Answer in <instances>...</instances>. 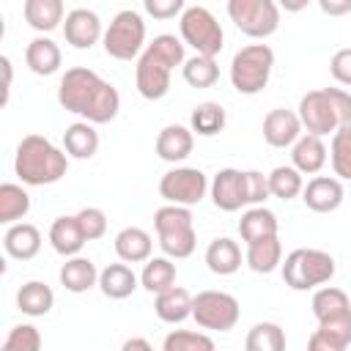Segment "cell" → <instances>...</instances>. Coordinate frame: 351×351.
I'll return each mask as SVG.
<instances>
[{"instance_id":"603a6c76","label":"cell","mask_w":351,"mask_h":351,"mask_svg":"<svg viewBox=\"0 0 351 351\" xmlns=\"http://www.w3.org/2000/svg\"><path fill=\"white\" fill-rule=\"evenodd\" d=\"M151 250H154V241L151 236L143 230V228H123L118 236H115V252L123 263H143V261H151Z\"/></svg>"},{"instance_id":"f1b7e54d","label":"cell","mask_w":351,"mask_h":351,"mask_svg":"<svg viewBox=\"0 0 351 351\" xmlns=\"http://www.w3.org/2000/svg\"><path fill=\"white\" fill-rule=\"evenodd\" d=\"M239 233L247 244L258 241V239H269V236H277V217L274 211L263 208V206H255L250 211L241 214L239 219Z\"/></svg>"},{"instance_id":"ee69618b","label":"cell","mask_w":351,"mask_h":351,"mask_svg":"<svg viewBox=\"0 0 351 351\" xmlns=\"http://www.w3.org/2000/svg\"><path fill=\"white\" fill-rule=\"evenodd\" d=\"M326 96L337 112V121H340V129L351 126V93L343 90V88H326Z\"/></svg>"},{"instance_id":"bcb514c9","label":"cell","mask_w":351,"mask_h":351,"mask_svg":"<svg viewBox=\"0 0 351 351\" xmlns=\"http://www.w3.org/2000/svg\"><path fill=\"white\" fill-rule=\"evenodd\" d=\"M143 8L154 19H173L176 14H184L186 5H184V0H145Z\"/></svg>"},{"instance_id":"30bf717a","label":"cell","mask_w":351,"mask_h":351,"mask_svg":"<svg viewBox=\"0 0 351 351\" xmlns=\"http://www.w3.org/2000/svg\"><path fill=\"white\" fill-rule=\"evenodd\" d=\"M239 299L225 291H200L192 302V318L211 332H230L239 321Z\"/></svg>"},{"instance_id":"ac0fdd59","label":"cell","mask_w":351,"mask_h":351,"mask_svg":"<svg viewBox=\"0 0 351 351\" xmlns=\"http://www.w3.org/2000/svg\"><path fill=\"white\" fill-rule=\"evenodd\" d=\"M192 145H195V137H192V129L181 126V123H170L159 132L156 137V154L159 159L165 162H184L189 154H192Z\"/></svg>"},{"instance_id":"ab89813d","label":"cell","mask_w":351,"mask_h":351,"mask_svg":"<svg viewBox=\"0 0 351 351\" xmlns=\"http://www.w3.org/2000/svg\"><path fill=\"white\" fill-rule=\"evenodd\" d=\"M162 351H217L214 340L203 332H189V329H173L165 337Z\"/></svg>"},{"instance_id":"cb8c5ba5","label":"cell","mask_w":351,"mask_h":351,"mask_svg":"<svg viewBox=\"0 0 351 351\" xmlns=\"http://www.w3.org/2000/svg\"><path fill=\"white\" fill-rule=\"evenodd\" d=\"M206 266L214 274H219V277H228V274L239 271V266H241V250H239V244L233 239H228V236L214 239L206 247Z\"/></svg>"},{"instance_id":"4dcf8cb0","label":"cell","mask_w":351,"mask_h":351,"mask_svg":"<svg viewBox=\"0 0 351 351\" xmlns=\"http://www.w3.org/2000/svg\"><path fill=\"white\" fill-rule=\"evenodd\" d=\"M282 261V244L277 236L269 239H258L252 244H247V266L258 274H269L280 266Z\"/></svg>"},{"instance_id":"8fae6325","label":"cell","mask_w":351,"mask_h":351,"mask_svg":"<svg viewBox=\"0 0 351 351\" xmlns=\"http://www.w3.org/2000/svg\"><path fill=\"white\" fill-rule=\"evenodd\" d=\"M208 189V178L203 170L197 167H173L159 178V195L170 203V206H195L203 200Z\"/></svg>"},{"instance_id":"277c9868","label":"cell","mask_w":351,"mask_h":351,"mask_svg":"<svg viewBox=\"0 0 351 351\" xmlns=\"http://www.w3.org/2000/svg\"><path fill=\"white\" fill-rule=\"evenodd\" d=\"M154 228L159 247L167 258H189L197 247V233L192 225V211L184 206H162L154 211Z\"/></svg>"},{"instance_id":"c3c4849f","label":"cell","mask_w":351,"mask_h":351,"mask_svg":"<svg viewBox=\"0 0 351 351\" xmlns=\"http://www.w3.org/2000/svg\"><path fill=\"white\" fill-rule=\"evenodd\" d=\"M346 348H348L346 343H340L337 337H332L324 329H315L307 340V351H346Z\"/></svg>"},{"instance_id":"7402d4cb","label":"cell","mask_w":351,"mask_h":351,"mask_svg":"<svg viewBox=\"0 0 351 351\" xmlns=\"http://www.w3.org/2000/svg\"><path fill=\"white\" fill-rule=\"evenodd\" d=\"M192 302H195V296H189L186 288L173 285V288L156 293L154 310H156V315H159L165 324H181L184 318L192 315Z\"/></svg>"},{"instance_id":"3957f363","label":"cell","mask_w":351,"mask_h":351,"mask_svg":"<svg viewBox=\"0 0 351 351\" xmlns=\"http://www.w3.org/2000/svg\"><path fill=\"white\" fill-rule=\"evenodd\" d=\"M14 170L19 176V181L27 184V186H47V184H55V181H60L66 176L69 159L47 137L27 134L16 145Z\"/></svg>"},{"instance_id":"d6986e66","label":"cell","mask_w":351,"mask_h":351,"mask_svg":"<svg viewBox=\"0 0 351 351\" xmlns=\"http://www.w3.org/2000/svg\"><path fill=\"white\" fill-rule=\"evenodd\" d=\"M49 241H52V250L63 258H77V252L85 247V233L77 222V214L74 217H58L49 228Z\"/></svg>"},{"instance_id":"d590c367","label":"cell","mask_w":351,"mask_h":351,"mask_svg":"<svg viewBox=\"0 0 351 351\" xmlns=\"http://www.w3.org/2000/svg\"><path fill=\"white\" fill-rule=\"evenodd\" d=\"M244 351H285V332L271 321H261L247 332Z\"/></svg>"},{"instance_id":"9c48e42d","label":"cell","mask_w":351,"mask_h":351,"mask_svg":"<svg viewBox=\"0 0 351 351\" xmlns=\"http://www.w3.org/2000/svg\"><path fill=\"white\" fill-rule=\"evenodd\" d=\"M228 14L250 38H266L280 27V8L274 0H230Z\"/></svg>"},{"instance_id":"ffe728a7","label":"cell","mask_w":351,"mask_h":351,"mask_svg":"<svg viewBox=\"0 0 351 351\" xmlns=\"http://www.w3.org/2000/svg\"><path fill=\"white\" fill-rule=\"evenodd\" d=\"M60 47L52 41V38H47V36H36L30 44H27V49H25V63L30 66V71L33 74H38V77H49V74H55L58 69H60Z\"/></svg>"},{"instance_id":"9a60e30c","label":"cell","mask_w":351,"mask_h":351,"mask_svg":"<svg viewBox=\"0 0 351 351\" xmlns=\"http://www.w3.org/2000/svg\"><path fill=\"white\" fill-rule=\"evenodd\" d=\"M346 192H343V184L340 178H332V176H315L307 181V186L302 189V200L310 211H318V214H329V211H337L340 203H343Z\"/></svg>"},{"instance_id":"d6a6232c","label":"cell","mask_w":351,"mask_h":351,"mask_svg":"<svg viewBox=\"0 0 351 351\" xmlns=\"http://www.w3.org/2000/svg\"><path fill=\"white\" fill-rule=\"evenodd\" d=\"M140 285L148 293H162L176 285V263L170 258H151L140 274Z\"/></svg>"},{"instance_id":"f546056e","label":"cell","mask_w":351,"mask_h":351,"mask_svg":"<svg viewBox=\"0 0 351 351\" xmlns=\"http://www.w3.org/2000/svg\"><path fill=\"white\" fill-rule=\"evenodd\" d=\"M22 11H25V22L38 33H49L63 22L60 0H27Z\"/></svg>"},{"instance_id":"8d00e7d4","label":"cell","mask_w":351,"mask_h":351,"mask_svg":"<svg viewBox=\"0 0 351 351\" xmlns=\"http://www.w3.org/2000/svg\"><path fill=\"white\" fill-rule=\"evenodd\" d=\"M302 189H304L302 173L293 165H280V167H274L269 173V192H271V197L293 200L296 195H302Z\"/></svg>"},{"instance_id":"484cf974","label":"cell","mask_w":351,"mask_h":351,"mask_svg":"<svg viewBox=\"0 0 351 351\" xmlns=\"http://www.w3.org/2000/svg\"><path fill=\"white\" fill-rule=\"evenodd\" d=\"M99 288L107 299H126L137 288V274L126 263H110L99 271Z\"/></svg>"},{"instance_id":"e0dca14e","label":"cell","mask_w":351,"mask_h":351,"mask_svg":"<svg viewBox=\"0 0 351 351\" xmlns=\"http://www.w3.org/2000/svg\"><path fill=\"white\" fill-rule=\"evenodd\" d=\"M3 250L14 261H30V258H36L38 250H41V233H38V228L30 225V222L11 225L5 230V236H3Z\"/></svg>"},{"instance_id":"5b68a950","label":"cell","mask_w":351,"mask_h":351,"mask_svg":"<svg viewBox=\"0 0 351 351\" xmlns=\"http://www.w3.org/2000/svg\"><path fill=\"white\" fill-rule=\"evenodd\" d=\"M274 66V52L269 44H247L230 60V82L239 93L255 96L266 88Z\"/></svg>"},{"instance_id":"7bdbcfd3","label":"cell","mask_w":351,"mask_h":351,"mask_svg":"<svg viewBox=\"0 0 351 351\" xmlns=\"http://www.w3.org/2000/svg\"><path fill=\"white\" fill-rule=\"evenodd\" d=\"M244 192H247V206L263 203L271 195L269 192V176H263L258 170H244Z\"/></svg>"},{"instance_id":"4fadbf2b","label":"cell","mask_w":351,"mask_h":351,"mask_svg":"<svg viewBox=\"0 0 351 351\" xmlns=\"http://www.w3.org/2000/svg\"><path fill=\"white\" fill-rule=\"evenodd\" d=\"M63 36L74 49H90L99 38H104L101 33V19L96 11L90 8H74L66 14L63 22Z\"/></svg>"},{"instance_id":"f35d334b","label":"cell","mask_w":351,"mask_h":351,"mask_svg":"<svg viewBox=\"0 0 351 351\" xmlns=\"http://www.w3.org/2000/svg\"><path fill=\"white\" fill-rule=\"evenodd\" d=\"M329 159H332V170H335V176L351 181V126L337 129V132L332 134V151H329Z\"/></svg>"},{"instance_id":"b9f144b4","label":"cell","mask_w":351,"mask_h":351,"mask_svg":"<svg viewBox=\"0 0 351 351\" xmlns=\"http://www.w3.org/2000/svg\"><path fill=\"white\" fill-rule=\"evenodd\" d=\"M77 222H80V228H82V233H85L88 241H96V239H101L107 233V214L101 208H96V206L82 208L77 214Z\"/></svg>"},{"instance_id":"681fc988","label":"cell","mask_w":351,"mask_h":351,"mask_svg":"<svg viewBox=\"0 0 351 351\" xmlns=\"http://www.w3.org/2000/svg\"><path fill=\"white\" fill-rule=\"evenodd\" d=\"M318 8L329 16H340L351 11V0H318Z\"/></svg>"},{"instance_id":"4316f807","label":"cell","mask_w":351,"mask_h":351,"mask_svg":"<svg viewBox=\"0 0 351 351\" xmlns=\"http://www.w3.org/2000/svg\"><path fill=\"white\" fill-rule=\"evenodd\" d=\"M52 304H55V293H52V288H49L47 282H41V280H30V282H25V285L16 291V307H19L25 315H30V318L47 315V313L52 310Z\"/></svg>"},{"instance_id":"d4e9b609","label":"cell","mask_w":351,"mask_h":351,"mask_svg":"<svg viewBox=\"0 0 351 351\" xmlns=\"http://www.w3.org/2000/svg\"><path fill=\"white\" fill-rule=\"evenodd\" d=\"M60 285L71 293H85L88 288L99 285V271L90 258H69L60 266Z\"/></svg>"},{"instance_id":"816d5d0a","label":"cell","mask_w":351,"mask_h":351,"mask_svg":"<svg viewBox=\"0 0 351 351\" xmlns=\"http://www.w3.org/2000/svg\"><path fill=\"white\" fill-rule=\"evenodd\" d=\"M121 351H154V346H151L145 337H129V340L121 346Z\"/></svg>"},{"instance_id":"1f68e13d","label":"cell","mask_w":351,"mask_h":351,"mask_svg":"<svg viewBox=\"0 0 351 351\" xmlns=\"http://www.w3.org/2000/svg\"><path fill=\"white\" fill-rule=\"evenodd\" d=\"M313 315L318 318V324L321 321H326V318H335V315H343V313H348L351 310V299H348V293L343 291V288H335V285H326V288H318L315 293H313Z\"/></svg>"},{"instance_id":"836d02e7","label":"cell","mask_w":351,"mask_h":351,"mask_svg":"<svg viewBox=\"0 0 351 351\" xmlns=\"http://www.w3.org/2000/svg\"><path fill=\"white\" fill-rule=\"evenodd\" d=\"M225 110H222V104H217V101H200L195 110H192V115H189V123H192V132H197L200 137H214V134H219L222 129H225Z\"/></svg>"},{"instance_id":"8992f818","label":"cell","mask_w":351,"mask_h":351,"mask_svg":"<svg viewBox=\"0 0 351 351\" xmlns=\"http://www.w3.org/2000/svg\"><path fill=\"white\" fill-rule=\"evenodd\" d=\"M335 277V258L324 250H293L285 255L282 263V280L293 291H310L315 285H324Z\"/></svg>"},{"instance_id":"f907efd6","label":"cell","mask_w":351,"mask_h":351,"mask_svg":"<svg viewBox=\"0 0 351 351\" xmlns=\"http://www.w3.org/2000/svg\"><path fill=\"white\" fill-rule=\"evenodd\" d=\"M0 66H3V104H8V90H11V60L3 55V58H0Z\"/></svg>"},{"instance_id":"7a4b0ae2","label":"cell","mask_w":351,"mask_h":351,"mask_svg":"<svg viewBox=\"0 0 351 351\" xmlns=\"http://www.w3.org/2000/svg\"><path fill=\"white\" fill-rule=\"evenodd\" d=\"M184 63H186L184 41L170 36V33L156 36L145 47V52L140 55L137 69H134V85H137L140 96L148 101L165 99L170 90V71L176 66H184Z\"/></svg>"},{"instance_id":"7c38bea8","label":"cell","mask_w":351,"mask_h":351,"mask_svg":"<svg viewBox=\"0 0 351 351\" xmlns=\"http://www.w3.org/2000/svg\"><path fill=\"white\" fill-rule=\"evenodd\" d=\"M299 121L302 126L307 129V134H315V137H324V134H335L340 129V121H337V112L326 96V88L321 90H310L299 99Z\"/></svg>"},{"instance_id":"f6af8a7d","label":"cell","mask_w":351,"mask_h":351,"mask_svg":"<svg viewBox=\"0 0 351 351\" xmlns=\"http://www.w3.org/2000/svg\"><path fill=\"white\" fill-rule=\"evenodd\" d=\"M318 329H324V332H329L332 337H337L340 343L351 346V310H348V313H343V315H335V318L321 321V324H318Z\"/></svg>"},{"instance_id":"44dd1931","label":"cell","mask_w":351,"mask_h":351,"mask_svg":"<svg viewBox=\"0 0 351 351\" xmlns=\"http://www.w3.org/2000/svg\"><path fill=\"white\" fill-rule=\"evenodd\" d=\"M291 162H293V167H296L302 176L318 173V170L326 165V145H324V140L315 137V134H302V137L293 143Z\"/></svg>"},{"instance_id":"74e56055","label":"cell","mask_w":351,"mask_h":351,"mask_svg":"<svg viewBox=\"0 0 351 351\" xmlns=\"http://www.w3.org/2000/svg\"><path fill=\"white\" fill-rule=\"evenodd\" d=\"M181 74L192 88H211L219 80V66L214 58L195 55V58H186V63L181 66Z\"/></svg>"},{"instance_id":"60d3db41","label":"cell","mask_w":351,"mask_h":351,"mask_svg":"<svg viewBox=\"0 0 351 351\" xmlns=\"http://www.w3.org/2000/svg\"><path fill=\"white\" fill-rule=\"evenodd\" d=\"M0 351H41V332L33 324H19L8 332Z\"/></svg>"},{"instance_id":"5bb4252c","label":"cell","mask_w":351,"mask_h":351,"mask_svg":"<svg viewBox=\"0 0 351 351\" xmlns=\"http://www.w3.org/2000/svg\"><path fill=\"white\" fill-rule=\"evenodd\" d=\"M211 200L219 211H239L241 206H247L244 173L236 167H222L211 181Z\"/></svg>"},{"instance_id":"52a82bcc","label":"cell","mask_w":351,"mask_h":351,"mask_svg":"<svg viewBox=\"0 0 351 351\" xmlns=\"http://www.w3.org/2000/svg\"><path fill=\"white\" fill-rule=\"evenodd\" d=\"M181 41L189 44L197 55H206V58H214L222 52V41H225V33L217 22V16L203 8V5H186L184 14H181Z\"/></svg>"},{"instance_id":"ba28073f","label":"cell","mask_w":351,"mask_h":351,"mask_svg":"<svg viewBox=\"0 0 351 351\" xmlns=\"http://www.w3.org/2000/svg\"><path fill=\"white\" fill-rule=\"evenodd\" d=\"M104 52L115 60H132L140 55L145 44V22L134 8H123L112 16L110 27L104 30Z\"/></svg>"},{"instance_id":"e575fe53","label":"cell","mask_w":351,"mask_h":351,"mask_svg":"<svg viewBox=\"0 0 351 351\" xmlns=\"http://www.w3.org/2000/svg\"><path fill=\"white\" fill-rule=\"evenodd\" d=\"M30 211V195L19 184H3L0 186V222L3 225H16Z\"/></svg>"},{"instance_id":"83f0119b","label":"cell","mask_w":351,"mask_h":351,"mask_svg":"<svg viewBox=\"0 0 351 351\" xmlns=\"http://www.w3.org/2000/svg\"><path fill=\"white\" fill-rule=\"evenodd\" d=\"M63 148L74 159H90L99 151V132L88 121H77L63 132Z\"/></svg>"},{"instance_id":"2e32d148","label":"cell","mask_w":351,"mask_h":351,"mask_svg":"<svg viewBox=\"0 0 351 351\" xmlns=\"http://www.w3.org/2000/svg\"><path fill=\"white\" fill-rule=\"evenodd\" d=\"M302 137V121L293 110L277 107L263 118V140L271 148H288Z\"/></svg>"},{"instance_id":"7dc6e473","label":"cell","mask_w":351,"mask_h":351,"mask_svg":"<svg viewBox=\"0 0 351 351\" xmlns=\"http://www.w3.org/2000/svg\"><path fill=\"white\" fill-rule=\"evenodd\" d=\"M329 71H332V77H335L340 85H351V47L337 49V52L332 55Z\"/></svg>"},{"instance_id":"6da1fadb","label":"cell","mask_w":351,"mask_h":351,"mask_svg":"<svg viewBox=\"0 0 351 351\" xmlns=\"http://www.w3.org/2000/svg\"><path fill=\"white\" fill-rule=\"evenodd\" d=\"M58 101L66 112L82 115L88 123H110L121 110L115 85L85 66H74L60 77Z\"/></svg>"}]
</instances>
